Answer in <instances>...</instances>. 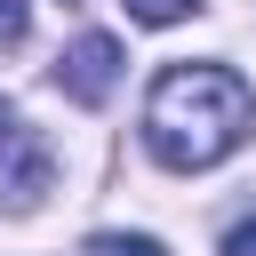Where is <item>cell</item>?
Wrapping results in <instances>:
<instances>
[{
	"mask_svg": "<svg viewBox=\"0 0 256 256\" xmlns=\"http://www.w3.org/2000/svg\"><path fill=\"white\" fill-rule=\"evenodd\" d=\"M256 136V96L224 64H168L144 96V144L160 168H216Z\"/></svg>",
	"mask_w": 256,
	"mask_h": 256,
	"instance_id": "obj_1",
	"label": "cell"
},
{
	"mask_svg": "<svg viewBox=\"0 0 256 256\" xmlns=\"http://www.w3.org/2000/svg\"><path fill=\"white\" fill-rule=\"evenodd\" d=\"M112 80H120V40H112V32H80V40L56 56V88H64L72 104H104Z\"/></svg>",
	"mask_w": 256,
	"mask_h": 256,
	"instance_id": "obj_2",
	"label": "cell"
},
{
	"mask_svg": "<svg viewBox=\"0 0 256 256\" xmlns=\"http://www.w3.org/2000/svg\"><path fill=\"white\" fill-rule=\"evenodd\" d=\"M48 176H56L48 144H40L24 120H8V128H0V200H8V208H32V200L48 192Z\"/></svg>",
	"mask_w": 256,
	"mask_h": 256,
	"instance_id": "obj_3",
	"label": "cell"
},
{
	"mask_svg": "<svg viewBox=\"0 0 256 256\" xmlns=\"http://www.w3.org/2000/svg\"><path fill=\"white\" fill-rule=\"evenodd\" d=\"M88 256H168V248H160L152 232H96Z\"/></svg>",
	"mask_w": 256,
	"mask_h": 256,
	"instance_id": "obj_4",
	"label": "cell"
},
{
	"mask_svg": "<svg viewBox=\"0 0 256 256\" xmlns=\"http://www.w3.org/2000/svg\"><path fill=\"white\" fill-rule=\"evenodd\" d=\"M120 8H128L136 24H184V16L200 8V0H120Z\"/></svg>",
	"mask_w": 256,
	"mask_h": 256,
	"instance_id": "obj_5",
	"label": "cell"
},
{
	"mask_svg": "<svg viewBox=\"0 0 256 256\" xmlns=\"http://www.w3.org/2000/svg\"><path fill=\"white\" fill-rule=\"evenodd\" d=\"M24 40V0H0V48Z\"/></svg>",
	"mask_w": 256,
	"mask_h": 256,
	"instance_id": "obj_6",
	"label": "cell"
},
{
	"mask_svg": "<svg viewBox=\"0 0 256 256\" xmlns=\"http://www.w3.org/2000/svg\"><path fill=\"white\" fill-rule=\"evenodd\" d=\"M8 120H16V112H8V104H0V128H8Z\"/></svg>",
	"mask_w": 256,
	"mask_h": 256,
	"instance_id": "obj_7",
	"label": "cell"
}]
</instances>
